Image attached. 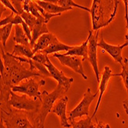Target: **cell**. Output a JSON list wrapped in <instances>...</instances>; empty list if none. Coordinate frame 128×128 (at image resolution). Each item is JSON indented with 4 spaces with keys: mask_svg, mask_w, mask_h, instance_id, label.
I'll return each mask as SVG.
<instances>
[{
    "mask_svg": "<svg viewBox=\"0 0 128 128\" xmlns=\"http://www.w3.org/2000/svg\"><path fill=\"white\" fill-rule=\"evenodd\" d=\"M119 0H93L90 8L92 28L94 31L108 26L115 18Z\"/></svg>",
    "mask_w": 128,
    "mask_h": 128,
    "instance_id": "cell-1",
    "label": "cell"
},
{
    "mask_svg": "<svg viewBox=\"0 0 128 128\" xmlns=\"http://www.w3.org/2000/svg\"><path fill=\"white\" fill-rule=\"evenodd\" d=\"M1 59L3 62L6 71L13 86L20 84L23 80L29 79L32 77H44L39 72H32L29 68H26L18 60H17L13 54L9 52H6L1 48Z\"/></svg>",
    "mask_w": 128,
    "mask_h": 128,
    "instance_id": "cell-2",
    "label": "cell"
},
{
    "mask_svg": "<svg viewBox=\"0 0 128 128\" xmlns=\"http://www.w3.org/2000/svg\"><path fill=\"white\" fill-rule=\"evenodd\" d=\"M63 93H65L64 88L60 84H58L54 90L51 93H48L45 90H43L42 95V106L36 116L34 118V124L39 128L44 127V120L46 117L50 112H52L54 103L62 95Z\"/></svg>",
    "mask_w": 128,
    "mask_h": 128,
    "instance_id": "cell-3",
    "label": "cell"
},
{
    "mask_svg": "<svg viewBox=\"0 0 128 128\" xmlns=\"http://www.w3.org/2000/svg\"><path fill=\"white\" fill-rule=\"evenodd\" d=\"M1 119L7 128H39L28 118V112L12 109L6 111L1 109Z\"/></svg>",
    "mask_w": 128,
    "mask_h": 128,
    "instance_id": "cell-4",
    "label": "cell"
},
{
    "mask_svg": "<svg viewBox=\"0 0 128 128\" xmlns=\"http://www.w3.org/2000/svg\"><path fill=\"white\" fill-rule=\"evenodd\" d=\"M9 105L16 110L27 111L32 114H36L38 112L42 106V100L39 99L30 98L26 94L20 96L12 90Z\"/></svg>",
    "mask_w": 128,
    "mask_h": 128,
    "instance_id": "cell-5",
    "label": "cell"
},
{
    "mask_svg": "<svg viewBox=\"0 0 128 128\" xmlns=\"http://www.w3.org/2000/svg\"><path fill=\"white\" fill-rule=\"evenodd\" d=\"M45 84V80H41L38 82H36L32 78L29 79H26V81L22 82L20 84L13 86L12 88V90L13 92H18L28 95L30 98L34 99H39L42 100V93L39 91V88Z\"/></svg>",
    "mask_w": 128,
    "mask_h": 128,
    "instance_id": "cell-6",
    "label": "cell"
},
{
    "mask_svg": "<svg viewBox=\"0 0 128 128\" xmlns=\"http://www.w3.org/2000/svg\"><path fill=\"white\" fill-rule=\"evenodd\" d=\"M98 91L95 92L94 94H92L90 91V88H88L87 91L84 94L83 99L68 114V120H74L77 118H81L82 116L89 114V108L92 101L98 96Z\"/></svg>",
    "mask_w": 128,
    "mask_h": 128,
    "instance_id": "cell-7",
    "label": "cell"
},
{
    "mask_svg": "<svg viewBox=\"0 0 128 128\" xmlns=\"http://www.w3.org/2000/svg\"><path fill=\"white\" fill-rule=\"evenodd\" d=\"M98 34L99 32L97 31L95 34H93L92 31L89 32V42H88V61L90 63L94 72L96 75V78L98 82L100 84V71L98 64V57H97V48H98Z\"/></svg>",
    "mask_w": 128,
    "mask_h": 128,
    "instance_id": "cell-8",
    "label": "cell"
},
{
    "mask_svg": "<svg viewBox=\"0 0 128 128\" xmlns=\"http://www.w3.org/2000/svg\"><path fill=\"white\" fill-rule=\"evenodd\" d=\"M54 57L57 58L59 60L62 65L67 66L72 69L73 71L83 77L84 80H88V76L84 73L82 62L83 59L78 56H64L62 54L54 53Z\"/></svg>",
    "mask_w": 128,
    "mask_h": 128,
    "instance_id": "cell-9",
    "label": "cell"
},
{
    "mask_svg": "<svg viewBox=\"0 0 128 128\" xmlns=\"http://www.w3.org/2000/svg\"><path fill=\"white\" fill-rule=\"evenodd\" d=\"M44 66L48 70V72L51 74V78L55 79L58 82V84L62 85L64 88L65 93H67L70 89L71 84L74 81V78L66 77L62 71H59L55 66L53 65V64L51 62L49 58L47 60V62L44 64Z\"/></svg>",
    "mask_w": 128,
    "mask_h": 128,
    "instance_id": "cell-10",
    "label": "cell"
},
{
    "mask_svg": "<svg viewBox=\"0 0 128 128\" xmlns=\"http://www.w3.org/2000/svg\"><path fill=\"white\" fill-rule=\"evenodd\" d=\"M98 47H100L102 49H104V51H106L115 60V62L119 63L120 65L123 64L124 58L122 57V51H123V48L126 47V45L124 44H123L121 45L110 44L104 41L103 33H101L100 39L98 42Z\"/></svg>",
    "mask_w": 128,
    "mask_h": 128,
    "instance_id": "cell-11",
    "label": "cell"
},
{
    "mask_svg": "<svg viewBox=\"0 0 128 128\" xmlns=\"http://www.w3.org/2000/svg\"><path fill=\"white\" fill-rule=\"evenodd\" d=\"M68 101V96L62 97L55 102L54 105L52 110V113L55 114L58 116L60 118L61 126L62 127L69 128L72 126V124L68 122V118L67 117L66 108H67V103Z\"/></svg>",
    "mask_w": 128,
    "mask_h": 128,
    "instance_id": "cell-12",
    "label": "cell"
},
{
    "mask_svg": "<svg viewBox=\"0 0 128 128\" xmlns=\"http://www.w3.org/2000/svg\"><path fill=\"white\" fill-rule=\"evenodd\" d=\"M112 71L111 69L108 67V66H105L104 68V72L102 74V77H101V79H100V84H99V90H100V95H99V98L98 100V102H97V104H96V108H95V110L94 111V114L92 115V118L95 117V115L98 110V108H99V106H100V103L101 101V99H102V97H103V94L104 91L106 90V88H107V86H108V81L110 80V78H112Z\"/></svg>",
    "mask_w": 128,
    "mask_h": 128,
    "instance_id": "cell-13",
    "label": "cell"
},
{
    "mask_svg": "<svg viewBox=\"0 0 128 128\" xmlns=\"http://www.w3.org/2000/svg\"><path fill=\"white\" fill-rule=\"evenodd\" d=\"M48 33H49V31H48L47 26H46V23L44 22V21L38 19L36 24L34 25V26L32 31V41L30 43V46H31V48L32 49V51L34 48V44H36L37 40L42 36H43L44 34H48Z\"/></svg>",
    "mask_w": 128,
    "mask_h": 128,
    "instance_id": "cell-14",
    "label": "cell"
},
{
    "mask_svg": "<svg viewBox=\"0 0 128 128\" xmlns=\"http://www.w3.org/2000/svg\"><path fill=\"white\" fill-rule=\"evenodd\" d=\"M57 37H55L54 34L51 32L48 34H44L34 44V48H33V53L36 54L38 52H41L47 48L48 46L54 42L55 40H57Z\"/></svg>",
    "mask_w": 128,
    "mask_h": 128,
    "instance_id": "cell-15",
    "label": "cell"
},
{
    "mask_svg": "<svg viewBox=\"0 0 128 128\" xmlns=\"http://www.w3.org/2000/svg\"><path fill=\"white\" fill-rule=\"evenodd\" d=\"M36 2L38 6H40L45 12H48L50 14H59V13L64 12H66L68 10H72V8L61 7L58 5L52 2L50 0H47V1L36 0Z\"/></svg>",
    "mask_w": 128,
    "mask_h": 128,
    "instance_id": "cell-16",
    "label": "cell"
},
{
    "mask_svg": "<svg viewBox=\"0 0 128 128\" xmlns=\"http://www.w3.org/2000/svg\"><path fill=\"white\" fill-rule=\"evenodd\" d=\"M88 42H89V37H88L87 40L81 44L80 46H74V48L67 52L65 54H62L64 56H78L82 57L83 62L88 59Z\"/></svg>",
    "mask_w": 128,
    "mask_h": 128,
    "instance_id": "cell-17",
    "label": "cell"
},
{
    "mask_svg": "<svg viewBox=\"0 0 128 128\" xmlns=\"http://www.w3.org/2000/svg\"><path fill=\"white\" fill-rule=\"evenodd\" d=\"M74 48V46H70L68 44H64L62 43L58 39L55 40L54 42H52L47 48H45L43 51H41L42 53H44L46 54H52V53H57L60 51H70Z\"/></svg>",
    "mask_w": 128,
    "mask_h": 128,
    "instance_id": "cell-18",
    "label": "cell"
},
{
    "mask_svg": "<svg viewBox=\"0 0 128 128\" xmlns=\"http://www.w3.org/2000/svg\"><path fill=\"white\" fill-rule=\"evenodd\" d=\"M13 40L18 44L30 46V41L25 33L22 26H20V25L15 26V36Z\"/></svg>",
    "mask_w": 128,
    "mask_h": 128,
    "instance_id": "cell-19",
    "label": "cell"
},
{
    "mask_svg": "<svg viewBox=\"0 0 128 128\" xmlns=\"http://www.w3.org/2000/svg\"><path fill=\"white\" fill-rule=\"evenodd\" d=\"M12 54L16 56L25 57L26 58H30V59L32 58L34 54L30 46L22 45L18 44H16L14 45V48Z\"/></svg>",
    "mask_w": 128,
    "mask_h": 128,
    "instance_id": "cell-20",
    "label": "cell"
},
{
    "mask_svg": "<svg viewBox=\"0 0 128 128\" xmlns=\"http://www.w3.org/2000/svg\"><path fill=\"white\" fill-rule=\"evenodd\" d=\"M28 64H29V70L32 72H34V70H38V72L42 74L44 77H48V78H51V74L48 72V70L44 66V64H42L41 63H38L36 62H34L32 59L29 58L28 61Z\"/></svg>",
    "mask_w": 128,
    "mask_h": 128,
    "instance_id": "cell-21",
    "label": "cell"
},
{
    "mask_svg": "<svg viewBox=\"0 0 128 128\" xmlns=\"http://www.w3.org/2000/svg\"><path fill=\"white\" fill-rule=\"evenodd\" d=\"M122 67V72L119 74H113L112 77H121L124 81V86L127 91V95H128V59L127 58H124Z\"/></svg>",
    "mask_w": 128,
    "mask_h": 128,
    "instance_id": "cell-22",
    "label": "cell"
},
{
    "mask_svg": "<svg viewBox=\"0 0 128 128\" xmlns=\"http://www.w3.org/2000/svg\"><path fill=\"white\" fill-rule=\"evenodd\" d=\"M52 2L58 5L61 7H64V8H72V7H76L80 9H84L85 11H88L89 12H90V9L84 7L83 6H80L79 4L75 3L72 0H52Z\"/></svg>",
    "mask_w": 128,
    "mask_h": 128,
    "instance_id": "cell-23",
    "label": "cell"
},
{
    "mask_svg": "<svg viewBox=\"0 0 128 128\" xmlns=\"http://www.w3.org/2000/svg\"><path fill=\"white\" fill-rule=\"evenodd\" d=\"M70 124H72V128H95L92 123V118L88 117L85 119H81L78 121L72 120L70 121Z\"/></svg>",
    "mask_w": 128,
    "mask_h": 128,
    "instance_id": "cell-24",
    "label": "cell"
},
{
    "mask_svg": "<svg viewBox=\"0 0 128 128\" xmlns=\"http://www.w3.org/2000/svg\"><path fill=\"white\" fill-rule=\"evenodd\" d=\"M12 26H13V24L11 23V24H8L3 27H1V29H0V32H1V42L4 48L6 45V42L11 34Z\"/></svg>",
    "mask_w": 128,
    "mask_h": 128,
    "instance_id": "cell-25",
    "label": "cell"
},
{
    "mask_svg": "<svg viewBox=\"0 0 128 128\" xmlns=\"http://www.w3.org/2000/svg\"><path fill=\"white\" fill-rule=\"evenodd\" d=\"M34 62H36L38 63H41L42 64H45L48 59V54L42 53V52H38L34 54L33 58H32Z\"/></svg>",
    "mask_w": 128,
    "mask_h": 128,
    "instance_id": "cell-26",
    "label": "cell"
},
{
    "mask_svg": "<svg viewBox=\"0 0 128 128\" xmlns=\"http://www.w3.org/2000/svg\"><path fill=\"white\" fill-rule=\"evenodd\" d=\"M14 12H12L11 14L9 16H8L7 17H6L5 18L3 19H1V22H0V26H1V27H3L8 24H12V22H13V19H14Z\"/></svg>",
    "mask_w": 128,
    "mask_h": 128,
    "instance_id": "cell-27",
    "label": "cell"
},
{
    "mask_svg": "<svg viewBox=\"0 0 128 128\" xmlns=\"http://www.w3.org/2000/svg\"><path fill=\"white\" fill-rule=\"evenodd\" d=\"M1 4H2L3 6H5L6 8H8L9 9L12 10V12H14L16 15H18V12L16 11V9L15 8V7L13 6V5L12 4L11 1H8V0H1Z\"/></svg>",
    "mask_w": 128,
    "mask_h": 128,
    "instance_id": "cell-28",
    "label": "cell"
},
{
    "mask_svg": "<svg viewBox=\"0 0 128 128\" xmlns=\"http://www.w3.org/2000/svg\"><path fill=\"white\" fill-rule=\"evenodd\" d=\"M125 6V14H124V19L126 20V28L127 29V33L128 34V0H124L123 1Z\"/></svg>",
    "mask_w": 128,
    "mask_h": 128,
    "instance_id": "cell-29",
    "label": "cell"
},
{
    "mask_svg": "<svg viewBox=\"0 0 128 128\" xmlns=\"http://www.w3.org/2000/svg\"><path fill=\"white\" fill-rule=\"evenodd\" d=\"M96 123H97V124H96L95 128H110V126L108 124H105L101 121H99L97 118H96Z\"/></svg>",
    "mask_w": 128,
    "mask_h": 128,
    "instance_id": "cell-30",
    "label": "cell"
},
{
    "mask_svg": "<svg viewBox=\"0 0 128 128\" xmlns=\"http://www.w3.org/2000/svg\"><path fill=\"white\" fill-rule=\"evenodd\" d=\"M0 128H7L5 123H4V121L2 120V119L0 120Z\"/></svg>",
    "mask_w": 128,
    "mask_h": 128,
    "instance_id": "cell-31",
    "label": "cell"
},
{
    "mask_svg": "<svg viewBox=\"0 0 128 128\" xmlns=\"http://www.w3.org/2000/svg\"><path fill=\"white\" fill-rule=\"evenodd\" d=\"M125 42H124V44L126 45V46H128V34H126V36H125Z\"/></svg>",
    "mask_w": 128,
    "mask_h": 128,
    "instance_id": "cell-32",
    "label": "cell"
},
{
    "mask_svg": "<svg viewBox=\"0 0 128 128\" xmlns=\"http://www.w3.org/2000/svg\"><path fill=\"white\" fill-rule=\"evenodd\" d=\"M123 106H124V110H125L126 114L128 115V108L126 107V104H124V103H123Z\"/></svg>",
    "mask_w": 128,
    "mask_h": 128,
    "instance_id": "cell-33",
    "label": "cell"
},
{
    "mask_svg": "<svg viewBox=\"0 0 128 128\" xmlns=\"http://www.w3.org/2000/svg\"><path fill=\"white\" fill-rule=\"evenodd\" d=\"M123 103H124V104H125L126 105V107L128 108V98H127L126 100H124V101Z\"/></svg>",
    "mask_w": 128,
    "mask_h": 128,
    "instance_id": "cell-34",
    "label": "cell"
}]
</instances>
